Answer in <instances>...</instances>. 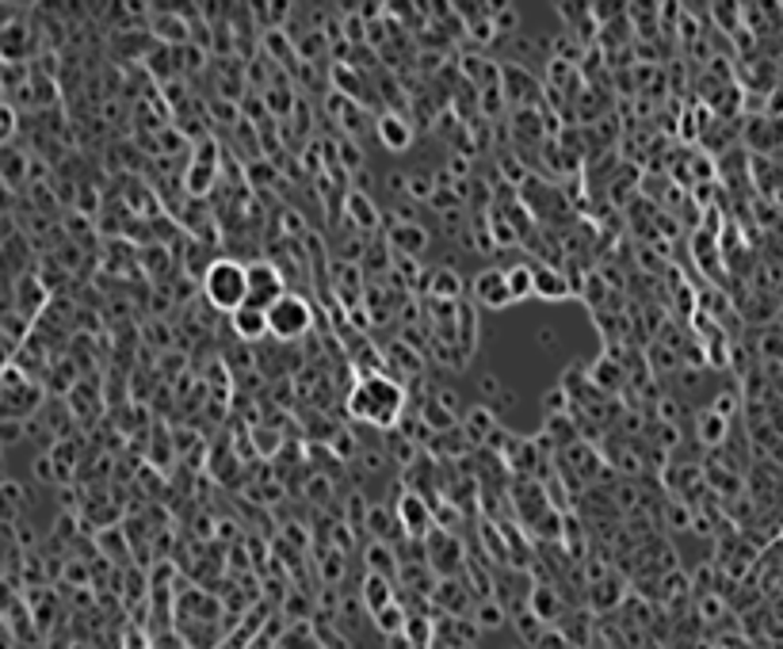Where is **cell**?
I'll return each mask as SVG.
<instances>
[{"instance_id":"d6a6232c","label":"cell","mask_w":783,"mask_h":649,"mask_svg":"<svg viewBox=\"0 0 783 649\" xmlns=\"http://www.w3.org/2000/svg\"><path fill=\"white\" fill-rule=\"evenodd\" d=\"M539 649H566V638L555 635V630H547V635L539 638Z\"/></svg>"},{"instance_id":"30bf717a","label":"cell","mask_w":783,"mask_h":649,"mask_svg":"<svg viewBox=\"0 0 783 649\" xmlns=\"http://www.w3.org/2000/svg\"><path fill=\"white\" fill-rule=\"evenodd\" d=\"M230 322H234V333L241 341H261V336H268V310L261 306H241L237 314H230Z\"/></svg>"},{"instance_id":"836d02e7","label":"cell","mask_w":783,"mask_h":649,"mask_svg":"<svg viewBox=\"0 0 783 649\" xmlns=\"http://www.w3.org/2000/svg\"><path fill=\"white\" fill-rule=\"evenodd\" d=\"M536 344H539V348H555V344H558V333H555V328H539V333H536Z\"/></svg>"},{"instance_id":"f1b7e54d","label":"cell","mask_w":783,"mask_h":649,"mask_svg":"<svg viewBox=\"0 0 783 649\" xmlns=\"http://www.w3.org/2000/svg\"><path fill=\"white\" fill-rule=\"evenodd\" d=\"M406 187H409V195H413V199H433V180L420 176V172H409Z\"/></svg>"},{"instance_id":"f546056e","label":"cell","mask_w":783,"mask_h":649,"mask_svg":"<svg viewBox=\"0 0 783 649\" xmlns=\"http://www.w3.org/2000/svg\"><path fill=\"white\" fill-rule=\"evenodd\" d=\"M715 413H719V417H734V413H738V394H730V389H726V394H719L715 397Z\"/></svg>"},{"instance_id":"cb8c5ba5","label":"cell","mask_w":783,"mask_h":649,"mask_svg":"<svg viewBox=\"0 0 783 649\" xmlns=\"http://www.w3.org/2000/svg\"><path fill=\"white\" fill-rule=\"evenodd\" d=\"M592 596H597V608H612V604H619V596H623V585L619 581H597L592 585Z\"/></svg>"},{"instance_id":"8fae6325","label":"cell","mask_w":783,"mask_h":649,"mask_svg":"<svg viewBox=\"0 0 783 649\" xmlns=\"http://www.w3.org/2000/svg\"><path fill=\"white\" fill-rule=\"evenodd\" d=\"M589 378H592V386H597V394H608V389H612V394H619V389L627 386V367L623 363H619L616 356L612 359H600L597 367L589 371Z\"/></svg>"},{"instance_id":"7402d4cb","label":"cell","mask_w":783,"mask_h":649,"mask_svg":"<svg viewBox=\"0 0 783 649\" xmlns=\"http://www.w3.org/2000/svg\"><path fill=\"white\" fill-rule=\"evenodd\" d=\"M378 627H383L386 630V635H398V630H406V611H401L398 608V604H390V608H383V611H378Z\"/></svg>"},{"instance_id":"2e32d148","label":"cell","mask_w":783,"mask_h":649,"mask_svg":"<svg viewBox=\"0 0 783 649\" xmlns=\"http://www.w3.org/2000/svg\"><path fill=\"white\" fill-rule=\"evenodd\" d=\"M726 432H730V420L719 417L715 409H708V413L700 417V424H695V436H700V444H708V447H722Z\"/></svg>"},{"instance_id":"8992f818","label":"cell","mask_w":783,"mask_h":649,"mask_svg":"<svg viewBox=\"0 0 783 649\" xmlns=\"http://www.w3.org/2000/svg\"><path fill=\"white\" fill-rule=\"evenodd\" d=\"M187 192L192 195H206L211 192V184H214V142L206 138V142H200V150H195V161H192V169H187Z\"/></svg>"},{"instance_id":"44dd1931","label":"cell","mask_w":783,"mask_h":649,"mask_svg":"<svg viewBox=\"0 0 783 649\" xmlns=\"http://www.w3.org/2000/svg\"><path fill=\"white\" fill-rule=\"evenodd\" d=\"M348 219L356 222L359 230H375L378 226V211H375V203L367 195H348Z\"/></svg>"},{"instance_id":"1f68e13d","label":"cell","mask_w":783,"mask_h":649,"mask_svg":"<svg viewBox=\"0 0 783 649\" xmlns=\"http://www.w3.org/2000/svg\"><path fill=\"white\" fill-rule=\"evenodd\" d=\"M761 352H764V356H769V359H783V336L769 333V336H764V341H761Z\"/></svg>"},{"instance_id":"5bb4252c","label":"cell","mask_w":783,"mask_h":649,"mask_svg":"<svg viewBox=\"0 0 783 649\" xmlns=\"http://www.w3.org/2000/svg\"><path fill=\"white\" fill-rule=\"evenodd\" d=\"M390 245L398 249V253L406 256V260H413L417 253H425L428 237H425V230L413 226V222H398V226L390 230Z\"/></svg>"},{"instance_id":"9a60e30c","label":"cell","mask_w":783,"mask_h":649,"mask_svg":"<svg viewBox=\"0 0 783 649\" xmlns=\"http://www.w3.org/2000/svg\"><path fill=\"white\" fill-rule=\"evenodd\" d=\"M428 294H433L436 302H451L455 306V298L462 294V280L451 272V267H436V272L428 275Z\"/></svg>"},{"instance_id":"ac0fdd59","label":"cell","mask_w":783,"mask_h":649,"mask_svg":"<svg viewBox=\"0 0 783 649\" xmlns=\"http://www.w3.org/2000/svg\"><path fill=\"white\" fill-rule=\"evenodd\" d=\"M558 611H562V604H558L555 588H543V585L531 588V616H536L539 622H555Z\"/></svg>"},{"instance_id":"4dcf8cb0","label":"cell","mask_w":783,"mask_h":649,"mask_svg":"<svg viewBox=\"0 0 783 649\" xmlns=\"http://www.w3.org/2000/svg\"><path fill=\"white\" fill-rule=\"evenodd\" d=\"M516 23H520V16H516V8H497V20H494V28H497V31H512Z\"/></svg>"},{"instance_id":"3957f363","label":"cell","mask_w":783,"mask_h":649,"mask_svg":"<svg viewBox=\"0 0 783 649\" xmlns=\"http://www.w3.org/2000/svg\"><path fill=\"white\" fill-rule=\"evenodd\" d=\"M309 325H314V310L303 294H283L268 310V333L275 341H303Z\"/></svg>"},{"instance_id":"4fadbf2b","label":"cell","mask_w":783,"mask_h":649,"mask_svg":"<svg viewBox=\"0 0 783 649\" xmlns=\"http://www.w3.org/2000/svg\"><path fill=\"white\" fill-rule=\"evenodd\" d=\"M378 138H383L386 150L401 153V150H409L413 130H409V123L401 115H383V119H378Z\"/></svg>"},{"instance_id":"d4e9b609","label":"cell","mask_w":783,"mask_h":649,"mask_svg":"<svg viewBox=\"0 0 783 649\" xmlns=\"http://www.w3.org/2000/svg\"><path fill=\"white\" fill-rule=\"evenodd\" d=\"M367 566H372V574L378 577H386L394 569V561H390V550L383 547V542H375L372 550H367Z\"/></svg>"},{"instance_id":"603a6c76","label":"cell","mask_w":783,"mask_h":649,"mask_svg":"<svg viewBox=\"0 0 783 649\" xmlns=\"http://www.w3.org/2000/svg\"><path fill=\"white\" fill-rule=\"evenodd\" d=\"M462 596H467V592H462L459 585H451V581H444L440 588H436V600H440L447 611H462V608H467V600H462Z\"/></svg>"},{"instance_id":"9c48e42d","label":"cell","mask_w":783,"mask_h":649,"mask_svg":"<svg viewBox=\"0 0 783 649\" xmlns=\"http://www.w3.org/2000/svg\"><path fill=\"white\" fill-rule=\"evenodd\" d=\"M570 291H573V283L566 280L558 267H550V264H539L536 267V298L562 302V298H570Z\"/></svg>"},{"instance_id":"d6986e66","label":"cell","mask_w":783,"mask_h":649,"mask_svg":"<svg viewBox=\"0 0 783 649\" xmlns=\"http://www.w3.org/2000/svg\"><path fill=\"white\" fill-rule=\"evenodd\" d=\"M478 389H481V397H486V405H489V409H494V413L509 409V405L516 402V397L509 394V389H505V383H501V378H497V375H486V378H481Z\"/></svg>"},{"instance_id":"484cf974","label":"cell","mask_w":783,"mask_h":649,"mask_svg":"<svg viewBox=\"0 0 783 649\" xmlns=\"http://www.w3.org/2000/svg\"><path fill=\"white\" fill-rule=\"evenodd\" d=\"M406 630L413 638V649H428V642H433V622L428 619H409Z\"/></svg>"},{"instance_id":"83f0119b","label":"cell","mask_w":783,"mask_h":649,"mask_svg":"<svg viewBox=\"0 0 783 649\" xmlns=\"http://www.w3.org/2000/svg\"><path fill=\"white\" fill-rule=\"evenodd\" d=\"M543 409L550 417H566V409H570V397H566V389H550L543 397Z\"/></svg>"},{"instance_id":"4316f807","label":"cell","mask_w":783,"mask_h":649,"mask_svg":"<svg viewBox=\"0 0 783 649\" xmlns=\"http://www.w3.org/2000/svg\"><path fill=\"white\" fill-rule=\"evenodd\" d=\"M505 622V611H501V604L497 600H486L478 608V627H486V630H497Z\"/></svg>"},{"instance_id":"e0dca14e","label":"cell","mask_w":783,"mask_h":649,"mask_svg":"<svg viewBox=\"0 0 783 649\" xmlns=\"http://www.w3.org/2000/svg\"><path fill=\"white\" fill-rule=\"evenodd\" d=\"M364 604L372 608V616H378L383 608H390V604H394L390 581H386V577H378V574H367V581H364Z\"/></svg>"},{"instance_id":"5b68a950","label":"cell","mask_w":783,"mask_h":649,"mask_svg":"<svg viewBox=\"0 0 783 649\" xmlns=\"http://www.w3.org/2000/svg\"><path fill=\"white\" fill-rule=\"evenodd\" d=\"M470 294H475V302H478V306H486V310L512 306L509 275H505L501 267H486V272H478L475 283H470Z\"/></svg>"},{"instance_id":"277c9868","label":"cell","mask_w":783,"mask_h":649,"mask_svg":"<svg viewBox=\"0 0 783 649\" xmlns=\"http://www.w3.org/2000/svg\"><path fill=\"white\" fill-rule=\"evenodd\" d=\"M283 275L279 267L268 264V260H256L248 264V306H261V310H272L275 302L283 298Z\"/></svg>"},{"instance_id":"52a82bcc","label":"cell","mask_w":783,"mask_h":649,"mask_svg":"<svg viewBox=\"0 0 783 649\" xmlns=\"http://www.w3.org/2000/svg\"><path fill=\"white\" fill-rule=\"evenodd\" d=\"M497 413L489 409V405H475V409L462 417V436H467V444L470 447H478V444H489V439L497 436Z\"/></svg>"},{"instance_id":"6da1fadb","label":"cell","mask_w":783,"mask_h":649,"mask_svg":"<svg viewBox=\"0 0 783 649\" xmlns=\"http://www.w3.org/2000/svg\"><path fill=\"white\" fill-rule=\"evenodd\" d=\"M348 413L364 424H375V428H398L406 417V386L383 371H372L352 386Z\"/></svg>"},{"instance_id":"7a4b0ae2","label":"cell","mask_w":783,"mask_h":649,"mask_svg":"<svg viewBox=\"0 0 783 649\" xmlns=\"http://www.w3.org/2000/svg\"><path fill=\"white\" fill-rule=\"evenodd\" d=\"M203 294L214 310L222 314H237L241 306H248V264L237 260H214L203 272Z\"/></svg>"},{"instance_id":"ffe728a7","label":"cell","mask_w":783,"mask_h":649,"mask_svg":"<svg viewBox=\"0 0 783 649\" xmlns=\"http://www.w3.org/2000/svg\"><path fill=\"white\" fill-rule=\"evenodd\" d=\"M509 291H512V302H520V298H531L536 294V267H528V264H516L509 267Z\"/></svg>"},{"instance_id":"7c38bea8","label":"cell","mask_w":783,"mask_h":649,"mask_svg":"<svg viewBox=\"0 0 783 649\" xmlns=\"http://www.w3.org/2000/svg\"><path fill=\"white\" fill-rule=\"evenodd\" d=\"M398 516H401V524H406L409 535H425L428 527H433V513H428V505L417 497V493H406V497H401Z\"/></svg>"},{"instance_id":"ba28073f","label":"cell","mask_w":783,"mask_h":649,"mask_svg":"<svg viewBox=\"0 0 783 649\" xmlns=\"http://www.w3.org/2000/svg\"><path fill=\"white\" fill-rule=\"evenodd\" d=\"M501 92H505V100L509 103H516V108H520V103H531L539 97V84H536V77H528L523 73V69H516V65H505L501 69Z\"/></svg>"}]
</instances>
